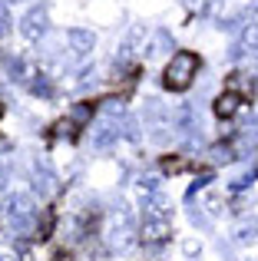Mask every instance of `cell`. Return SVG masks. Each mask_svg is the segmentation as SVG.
Wrapping results in <instances>:
<instances>
[{
	"instance_id": "cell-1",
	"label": "cell",
	"mask_w": 258,
	"mask_h": 261,
	"mask_svg": "<svg viewBox=\"0 0 258 261\" xmlns=\"http://www.w3.org/2000/svg\"><path fill=\"white\" fill-rule=\"evenodd\" d=\"M195 73H199V57L195 53H175L172 60H169L166 66V86L169 89H189L195 80Z\"/></svg>"
},
{
	"instance_id": "cell-2",
	"label": "cell",
	"mask_w": 258,
	"mask_h": 261,
	"mask_svg": "<svg viewBox=\"0 0 258 261\" xmlns=\"http://www.w3.org/2000/svg\"><path fill=\"white\" fill-rule=\"evenodd\" d=\"M20 33H23L27 40H40L46 33V10L43 7H30V10L23 13V20H20Z\"/></svg>"
},
{
	"instance_id": "cell-3",
	"label": "cell",
	"mask_w": 258,
	"mask_h": 261,
	"mask_svg": "<svg viewBox=\"0 0 258 261\" xmlns=\"http://www.w3.org/2000/svg\"><path fill=\"white\" fill-rule=\"evenodd\" d=\"M7 215H10L13 225H27L33 215V198L30 195H13L10 202H7Z\"/></svg>"
},
{
	"instance_id": "cell-4",
	"label": "cell",
	"mask_w": 258,
	"mask_h": 261,
	"mask_svg": "<svg viewBox=\"0 0 258 261\" xmlns=\"http://www.w3.org/2000/svg\"><path fill=\"white\" fill-rule=\"evenodd\" d=\"M169 235H172V225H169L166 218H146V225H142V242L162 245Z\"/></svg>"
},
{
	"instance_id": "cell-5",
	"label": "cell",
	"mask_w": 258,
	"mask_h": 261,
	"mask_svg": "<svg viewBox=\"0 0 258 261\" xmlns=\"http://www.w3.org/2000/svg\"><path fill=\"white\" fill-rule=\"evenodd\" d=\"M239 106H242V96L239 93H222L219 99H215V113H219L222 119H232V116L239 113Z\"/></svg>"
},
{
	"instance_id": "cell-6",
	"label": "cell",
	"mask_w": 258,
	"mask_h": 261,
	"mask_svg": "<svg viewBox=\"0 0 258 261\" xmlns=\"http://www.w3.org/2000/svg\"><path fill=\"white\" fill-rule=\"evenodd\" d=\"M66 43L73 46V53H90L93 50V33L83 30V27H76V30L66 33Z\"/></svg>"
},
{
	"instance_id": "cell-7",
	"label": "cell",
	"mask_w": 258,
	"mask_h": 261,
	"mask_svg": "<svg viewBox=\"0 0 258 261\" xmlns=\"http://www.w3.org/2000/svg\"><path fill=\"white\" fill-rule=\"evenodd\" d=\"M116 139H119V122H106V126L96 129V136H93V146H96V149H110Z\"/></svg>"
},
{
	"instance_id": "cell-8",
	"label": "cell",
	"mask_w": 258,
	"mask_h": 261,
	"mask_svg": "<svg viewBox=\"0 0 258 261\" xmlns=\"http://www.w3.org/2000/svg\"><path fill=\"white\" fill-rule=\"evenodd\" d=\"M228 93H239V96H252L255 93V83L245 76V73H235L228 76Z\"/></svg>"
},
{
	"instance_id": "cell-9",
	"label": "cell",
	"mask_w": 258,
	"mask_h": 261,
	"mask_svg": "<svg viewBox=\"0 0 258 261\" xmlns=\"http://www.w3.org/2000/svg\"><path fill=\"white\" fill-rule=\"evenodd\" d=\"M90 119H93V106H90V102H80V106H73V113H70V126H86Z\"/></svg>"
},
{
	"instance_id": "cell-10",
	"label": "cell",
	"mask_w": 258,
	"mask_h": 261,
	"mask_svg": "<svg viewBox=\"0 0 258 261\" xmlns=\"http://www.w3.org/2000/svg\"><path fill=\"white\" fill-rule=\"evenodd\" d=\"M239 46L242 50H258V27H245V30H242Z\"/></svg>"
},
{
	"instance_id": "cell-11",
	"label": "cell",
	"mask_w": 258,
	"mask_h": 261,
	"mask_svg": "<svg viewBox=\"0 0 258 261\" xmlns=\"http://www.w3.org/2000/svg\"><path fill=\"white\" fill-rule=\"evenodd\" d=\"M255 235H258V222H252V225H242V228L235 231V238H239V242H255Z\"/></svg>"
},
{
	"instance_id": "cell-12",
	"label": "cell",
	"mask_w": 258,
	"mask_h": 261,
	"mask_svg": "<svg viewBox=\"0 0 258 261\" xmlns=\"http://www.w3.org/2000/svg\"><path fill=\"white\" fill-rule=\"evenodd\" d=\"M242 20H248V27H258V0H252V4L242 10Z\"/></svg>"
},
{
	"instance_id": "cell-13",
	"label": "cell",
	"mask_w": 258,
	"mask_h": 261,
	"mask_svg": "<svg viewBox=\"0 0 258 261\" xmlns=\"http://www.w3.org/2000/svg\"><path fill=\"white\" fill-rule=\"evenodd\" d=\"M162 169H166V172H182V169H186V162H182V159H166V162H162Z\"/></svg>"
},
{
	"instance_id": "cell-14",
	"label": "cell",
	"mask_w": 258,
	"mask_h": 261,
	"mask_svg": "<svg viewBox=\"0 0 258 261\" xmlns=\"http://www.w3.org/2000/svg\"><path fill=\"white\" fill-rule=\"evenodd\" d=\"M10 30V17H7V0H0V33Z\"/></svg>"
},
{
	"instance_id": "cell-15",
	"label": "cell",
	"mask_w": 258,
	"mask_h": 261,
	"mask_svg": "<svg viewBox=\"0 0 258 261\" xmlns=\"http://www.w3.org/2000/svg\"><path fill=\"white\" fill-rule=\"evenodd\" d=\"M182 4H186L189 10H205V4H209V0H182Z\"/></svg>"
},
{
	"instance_id": "cell-16",
	"label": "cell",
	"mask_w": 258,
	"mask_h": 261,
	"mask_svg": "<svg viewBox=\"0 0 258 261\" xmlns=\"http://www.w3.org/2000/svg\"><path fill=\"white\" fill-rule=\"evenodd\" d=\"M182 251H186V255H195V251H199V245H195V242H186V245H182Z\"/></svg>"
}]
</instances>
